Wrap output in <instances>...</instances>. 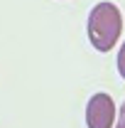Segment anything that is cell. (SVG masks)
<instances>
[{
	"mask_svg": "<svg viewBox=\"0 0 125 128\" xmlns=\"http://www.w3.org/2000/svg\"><path fill=\"white\" fill-rule=\"evenodd\" d=\"M115 128H125V101L120 106V113H118V121H115Z\"/></svg>",
	"mask_w": 125,
	"mask_h": 128,
	"instance_id": "cell-4",
	"label": "cell"
},
{
	"mask_svg": "<svg viewBox=\"0 0 125 128\" xmlns=\"http://www.w3.org/2000/svg\"><path fill=\"white\" fill-rule=\"evenodd\" d=\"M118 72H120V76L125 79V42H123V47H120V52H118Z\"/></svg>",
	"mask_w": 125,
	"mask_h": 128,
	"instance_id": "cell-3",
	"label": "cell"
},
{
	"mask_svg": "<svg viewBox=\"0 0 125 128\" xmlns=\"http://www.w3.org/2000/svg\"><path fill=\"white\" fill-rule=\"evenodd\" d=\"M115 123V104L108 94H93L86 106V126L88 128H113Z\"/></svg>",
	"mask_w": 125,
	"mask_h": 128,
	"instance_id": "cell-2",
	"label": "cell"
},
{
	"mask_svg": "<svg viewBox=\"0 0 125 128\" xmlns=\"http://www.w3.org/2000/svg\"><path fill=\"white\" fill-rule=\"evenodd\" d=\"M123 32V17L113 2H98L88 15V40L98 52H110Z\"/></svg>",
	"mask_w": 125,
	"mask_h": 128,
	"instance_id": "cell-1",
	"label": "cell"
}]
</instances>
